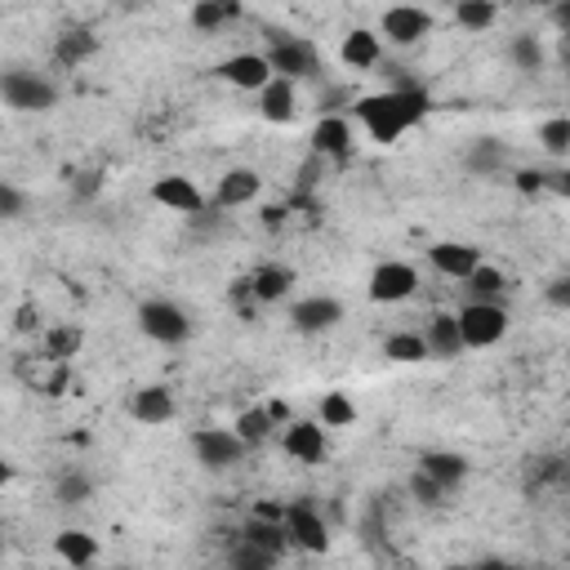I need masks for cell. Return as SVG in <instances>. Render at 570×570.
<instances>
[{
    "label": "cell",
    "mask_w": 570,
    "mask_h": 570,
    "mask_svg": "<svg viewBox=\"0 0 570 570\" xmlns=\"http://www.w3.org/2000/svg\"><path fill=\"white\" fill-rule=\"evenodd\" d=\"M215 76L224 81V85H232V90H263L277 72H272V63H268V54H232V59H224L219 68H215Z\"/></svg>",
    "instance_id": "cell-14"
},
{
    "label": "cell",
    "mask_w": 570,
    "mask_h": 570,
    "mask_svg": "<svg viewBox=\"0 0 570 570\" xmlns=\"http://www.w3.org/2000/svg\"><path fill=\"white\" fill-rule=\"evenodd\" d=\"M411 495H415V499H419L424 508H442L450 490H446V486H442V481H437L433 473H424V468H419V473L411 477Z\"/></svg>",
    "instance_id": "cell-38"
},
{
    "label": "cell",
    "mask_w": 570,
    "mask_h": 570,
    "mask_svg": "<svg viewBox=\"0 0 570 570\" xmlns=\"http://www.w3.org/2000/svg\"><path fill=\"white\" fill-rule=\"evenodd\" d=\"M152 201L165 206L169 215H183V219L206 210V193L197 187V178H187V174H160L152 183Z\"/></svg>",
    "instance_id": "cell-8"
},
{
    "label": "cell",
    "mask_w": 570,
    "mask_h": 570,
    "mask_svg": "<svg viewBox=\"0 0 570 570\" xmlns=\"http://www.w3.org/2000/svg\"><path fill=\"white\" fill-rule=\"evenodd\" d=\"M19 330H37V308H23L19 312Z\"/></svg>",
    "instance_id": "cell-46"
},
{
    "label": "cell",
    "mask_w": 570,
    "mask_h": 570,
    "mask_svg": "<svg viewBox=\"0 0 570 570\" xmlns=\"http://www.w3.org/2000/svg\"><path fill=\"white\" fill-rule=\"evenodd\" d=\"M428 112H433V99H428L419 85H411V81H402V85H393V90H384V94H361V99H352L356 125L365 129L370 143H384V147H393L402 134H411L415 125H424Z\"/></svg>",
    "instance_id": "cell-1"
},
{
    "label": "cell",
    "mask_w": 570,
    "mask_h": 570,
    "mask_svg": "<svg viewBox=\"0 0 570 570\" xmlns=\"http://www.w3.org/2000/svg\"><path fill=\"white\" fill-rule=\"evenodd\" d=\"M281 557L277 552H268V548H259V543H250L246 535L232 543V552H228V566H237V570H272Z\"/></svg>",
    "instance_id": "cell-35"
},
{
    "label": "cell",
    "mask_w": 570,
    "mask_h": 570,
    "mask_svg": "<svg viewBox=\"0 0 570 570\" xmlns=\"http://www.w3.org/2000/svg\"><path fill=\"white\" fill-rule=\"evenodd\" d=\"M343 321V303L334 294H308L290 303V325L299 334H330Z\"/></svg>",
    "instance_id": "cell-11"
},
{
    "label": "cell",
    "mask_w": 570,
    "mask_h": 570,
    "mask_svg": "<svg viewBox=\"0 0 570 570\" xmlns=\"http://www.w3.org/2000/svg\"><path fill=\"white\" fill-rule=\"evenodd\" d=\"M54 552L68 566H94L99 561V539L90 530H59L54 535Z\"/></svg>",
    "instance_id": "cell-26"
},
{
    "label": "cell",
    "mask_w": 570,
    "mask_h": 570,
    "mask_svg": "<svg viewBox=\"0 0 570 570\" xmlns=\"http://www.w3.org/2000/svg\"><path fill=\"white\" fill-rule=\"evenodd\" d=\"M526 6H535V10H552L557 0H526Z\"/></svg>",
    "instance_id": "cell-47"
},
{
    "label": "cell",
    "mask_w": 570,
    "mask_h": 570,
    "mask_svg": "<svg viewBox=\"0 0 570 570\" xmlns=\"http://www.w3.org/2000/svg\"><path fill=\"white\" fill-rule=\"evenodd\" d=\"M90 495H94V481H90V473H81V468L63 473L59 486H54V499H59L63 508H76V504H85Z\"/></svg>",
    "instance_id": "cell-36"
},
{
    "label": "cell",
    "mask_w": 570,
    "mask_h": 570,
    "mask_svg": "<svg viewBox=\"0 0 570 570\" xmlns=\"http://www.w3.org/2000/svg\"><path fill=\"white\" fill-rule=\"evenodd\" d=\"M138 330L147 339L174 348V343L193 339V317H187L178 303H169V299H147V303H138Z\"/></svg>",
    "instance_id": "cell-5"
},
{
    "label": "cell",
    "mask_w": 570,
    "mask_h": 570,
    "mask_svg": "<svg viewBox=\"0 0 570 570\" xmlns=\"http://www.w3.org/2000/svg\"><path fill=\"white\" fill-rule=\"evenodd\" d=\"M543 303L557 308V312H570V272H566V277H552V281L543 286Z\"/></svg>",
    "instance_id": "cell-40"
},
{
    "label": "cell",
    "mask_w": 570,
    "mask_h": 570,
    "mask_svg": "<svg viewBox=\"0 0 570 570\" xmlns=\"http://www.w3.org/2000/svg\"><path fill=\"white\" fill-rule=\"evenodd\" d=\"M259 116L268 125H290L299 116V94H294V81L286 76H272L263 90H259Z\"/></svg>",
    "instance_id": "cell-18"
},
{
    "label": "cell",
    "mask_w": 570,
    "mask_h": 570,
    "mask_svg": "<svg viewBox=\"0 0 570 570\" xmlns=\"http://www.w3.org/2000/svg\"><path fill=\"white\" fill-rule=\"evenodd\" d=\"M193 28L197 32H206V37H215L219 28H228V23H237L241 19V0H193Z\"/></svg>",
    "instance_id": "cell-23"
},
{
    "label": "cell",
    "mask_w": 570,
    "mask_h": 570,
    "mask_svg": "<svg viewBox=\"0 0 570 570\" xmlns=\"http://www.w3.org/2000/svg\"><path fill=\"white\" fill-rule=\"evenodd\" d=\"M193 455L206 473H228L250 455V446L237 428H197L193 433Z\"/></svg>",
    "instance_id": "cell-3"
},
{
    "label": "cell",
    "mask_w": 570,
    "mask_h": 570,
    "mask_svg": "<svg viewBox=\"0 0 570 570\" xmlns=\"http://www.w3.org/2000/svg\"><path fill=\"white\" fill-rule=\"evenodd\" d=\"M250 512H259V517H277V521H286V504H272V499H259Z\"/></svg>",
    "instance_id": "cell-45"
},
{
    "label": "cell",
    "mask_w": 570,
    "mask_h": 570,
    "mask_svg": "<svg viewBox=\"0 0 570 570\" xmlns=\"http://www.w3.org/2000/svg\"><path fill=\"white\" fill-rule=\"evenodd\" d=\"M566 365H570V348H566Z\"/></svg>",
    "instance_id": "cell-49"
},
{
    "label": "cell",
    "mask_w": 570,
    "mask_h": 570,
    "mask_svg": "<svg viewBox=\"0 0 570 570\" xmlns=\"http://www.w3.org/2000/svg\"><path fill=\"white\" fill-rule=\"evenodd\" d=\"M339 59H343V68H352V72H370V68L384 63V37L370 32V28H356V32L343 37Z\"/></svg>",
    "instance_id": "cell-20"
},
{
    "label": "cell",
    "mask_w": 570,
    "mask_h": 570,
    "mask_svg": "<svg viewBox=\"0 0 570 570\" xmlns=\"http://www.w3.org/2000/svg\"><path fill=\"white\" fill-rule=\"evenodd\" d=\"M259 193H263V174L250 169V165H237V169H228V174L219 178L215 206H219V210H241V206H255Z\"/></svg>",
    "instance_id": "cell-15"
},
{
    "label": "cell",
    "mask_w": 570,
    "mask_h": 570,
    "mask_svg": "<svg viewBox=\"0 0 570 570\" xmlns=\"http://www.w3.org/2000/svg\"><path fill=\"white\" fill-rule=\"evenodd\" d=\"M419 468H424V473H433L446 490H455V486H464V481H468V459H464V455H455V450H424V455H419Z\"/></svg>",
    "instance_id": "cell-24"
},
{
    "label": "cell",
    "mask_w": 570,
    "mask_h": 570,
    "mask_svg": "<svg viewBox=\"0 0 570 570\" xmlns=\"http://www.w3.org/2000/svg\"><path fill=\"white\" fill-rule=\"evenodd\" d=\"M428 263L450 281H468L481 263V250L468 241H437V246H428Z\"/></svg>",
    "instance_id": "cell-16"
},
{
    "label": "cell",
    "mask_w": 570,
    "mask_h": 570,
    "mask_svg": "<svg viewBox=\"0 0 570 570\" xmlns=\"http://www.w3.org/2000/svg\"><path fill=\"white\" fill-rule=\"evenodd\" d=\"M548 19H552V28H557L561 37H570V0H557V6L548 10Z\"/></svg>",
    "instance_id": "cell-42"
},
{
    "label": "cell",
    "mask_w": 570,
    "mask_h": 570,
    "mask_svg": "<svg viewBox=\"0 0 570 570\" xmlns=\"http://www.w3.org/2000/svg\"><path fill=\"white\" fill-rule=\"evenodd\" d=\"M566 397H570V384H566Z\"/></svg>",
    "instance_id": "cell-50"
},
{
    "label": "cell",
    "mask_w": 570,
    "mask_h": 570,
    "mask_svg": "<svg viewBox=\"0 0 570 570\" xmlns=\"http://www.w3.org/2000/svg\"><path fill=\"white\" fill-rule=\"evenodd\" d=\"M286 526H290L294 548H303V552H325L330 548V526L312 504H303V499L286 504Z\"/></svg>",
    "instance_id": "cell-13"
},
{
    "label": "cell",
    "mask_w": 570,
    "mask_h": 570,
    "mask_svg": "<svg viewBox=\"0 0 570 570\" xmlns=\"http://www.w3.org/2000/svg\"><path fill=\"white\" fill-rule=\"evenodd\" d=\"M495 19H499L495 0H459V6H455V23H459L464 32H490Z\"/></svg>",
    "instance_id": "cell-31"
},
{
    "label": "cell",
    "mask_w": 570,
    "mask_h": 570,
    "mask_svg": "<svg viewBox=\"0 0 570 570\" xmlns=\"http://www.w3.org/2000/svg\"><path fill=\"white\" fill-rule=\"evenodd\" d=\"M512 183H517V193H521V197H539V193H548V174H543V169H517V174H512Z\"/></svg>",
    "instance_id": "cell-41"
},
{
    "label": "cell",
    "mask_w": 570,
    "mask_h": 570,
    "mask_svg": "<svg viewBox=\"0 0 570 570\" xmlns=\"http://www.w3.org/2000/svg\"><path fill=\"white\" fill-rule=\"evenodd\" d=\"M23 210H28V197L19 193L14 183H0V215L14 224V219H23Z\"/></svg>",
    "instance_id": "cell-39"
},
{
    "label": "cell",
    "mask_w": 570,
    "mask_h": 570,
    "mask_svg": "<svg viewBox=\"0 0 570 570\" xmlns=\"http://www.w3.org/2000/svg\"><path fill=\"white\" fill-rule=\"evenodd\" d=\"M325 424L321 419H290L281 428V450L299 464H321L325 459Z\"/></svg>",
    "instance_id": "cell-12"
},
{
    "label": "cell",
    "mask_w": 570,
    "mask_h": 570,
    "mask_svg": "<svg viewBox=\"0 0 570 570\" xmlns=\"http://www.w3.org/2000/svg\"><path fill=\"white\" fill-rule=\"evenodd\" d=\"M424 339H428V356H433V361H455V356H464V348H468L455 312H433Z\"/></svg>",
    "instance_id": "cell-17"
},
{
    "label": "cell",
    "mask_w": 570,
    "mask_h": 570,
    "mask_svg": "<svg viewBox=\"0 0 570 570\" xmlns=\"http://www.w3.org/2000/svg\"><path fill=\"white\" fill-rule=\"evenodd\" d=\"M317 419H321L325 428H352V424H356V402H352L348 393L330 388V393H321V411H317Z\"/></svg>",
    "instance_id": "cell-30"
},
{
    "label": "cell",
    "mask_w": 570,
    "mask_h": 570,
    "mask_svg": "<svg viewBox=\"0 0 570 570\" xmlns=\"http://www.w3.org/2000/svg\"><path fill=\"white\" fill-rule=\"evenodd\" d=\"M539 147L548 156H570V116H548L539 125Z\"/></svg>",
    "instance_id": "cell-37"
},
{
    "label": "cell",
    "mask_w": 570,
    "mask_h": 570,
    "mask_svg": "<svg viewBox=\"0 0 570 570\" xmlns=\"http://www.w3.org/2000/svg\"><path fill=\"white\" fill-rule=\"evenodd\" d=\"M464 290H468L473 299H495V303H499V299H504V290H508V277L481 259V263H477V272L464 281Z\"/></svg>",
    "instance_id": "cell-33"
},
{
    "label": "cell",
    "mask_w": 570,
    "mask_h": 570,
    "mask_svg": "<svg viewBox=\"0 0 570 570\" xmlns=\"http://www.w3.org/2000/svg\"><path fill=\"white\" fill-rule=\"evenodd\" d=\"M428 32H433V14L419 6H393L379 19V37H384V45H397V50L419 45Z\"/></svg>",
    "instance_id": "cell-7"
},
{
    "label": "cell",
    "mask_w": 570,
    "mask_h": 570,
    "mask_svg": "<svg viewBox=\"0 0 570 570\" xmlns=\"http://www.w3.org/2000/svg\"><path fill=\"white\" fill-rule=\"evenodd\" d=\"M365 294H370V303H384V308L388 303H406V299L419 294V272L411 263H402V259L379 263L370 272V281H365Z\"/></svg>",
    "instance_id": "cell-6"
},
{
    "label": "cell",
    "mask_w": 570,
    "mask_h": 570,
    "mask_svg": "<svg viewBox=\"0 0 570 570\" xmlns=\"http://www.w3.org/2000/svg\"><path fill=\"white\" fill-rule=\"evenodd\" d=\"M0 94H6V107L10 112H50L59 103V85L50 76H37V72H6L0 76Z\"/></svg>",
    "instance_id": "cell-4"
},
{
    "label": "cell",
    "mask_w": 570,
    "mask_h": 570,
    "mask_svg": "<svg viewBox=\"0 0 570 570\" xmlns=\"http://www.w3.org/2000/svg\"><path fill=\"white\" fill-rule=\"evenodd\" d=\"M561 50H566V63H570V37H566V45H561Z\"/></svg>",
    "instance_id": "cell-48"
},
{
    "label": "cell",
    "mask_w": 570,
    "mask_h": 570,
    "mask_svg": "<svg viewBox=\"0 0 570 570\" xmlns=\"http://www.w3.org/2000/svg\"><path fill=\"white\" fill-rule=\"evenodd\" d=\"M352 147H356L352 116H343V112H325V116L312 125V156L343 165V160L352 156Z\"/></svg>",
    "instance_id": "cell-10"
},
{
    "label": "cell",
    "mask_w": 570,
    "mask_h": 570,
    "mask_svg": "<svg viewBox=\"0 0 570 570\" xmlns=\"http://www.w3.org/2000/svg\"><path fill=\"white\" fill-rule=\"evenodd\" d=\"M99 54V37L90 32V28H68L59 41H54V63L59 68H81V63H90Z\"/></svg>",
    "instance_id": "cell-22"
},
{
    "label": "cell",
    "mask_w": 570,
    "mask_h": 570,
    "mask_svg": "<svg viewBox=\"0 0 570 570\" xmlns=\"http://www.w3.org/2000/svg\"><path fill=\"white\" fill-rule=\"evenodd\" d=\"M268 63H272V72L286 76V81H308V76H317V68H321L317 50H312L308 41H299V37H272Z\"/></svg>",
    "instance_id": "cell-9"
},
{
    "label": "cell",
    "mask_w": 570,
    "mask_h": 570,
    "mask_svg": "<svg viewBox=\"0 0 570 570\" xmlns=\"http://www.w3.org/2000/svg\"><path fill=\"white\" fill-rule=\"evenodd\" d=\"M548 193H557L561 201H570V165L557 169V174H548Z\"/></svg>",
    "instance_id": "cell-43"
},
{
    "label": "cell",
    "mask_w": 570,
    "mask_h": 570,
    "mask_svg": "<svg viewBox=\"0 0 570 570\" xmlns=\"http://www.w3.org/2000/svg\"><path fill=\"white\" fill-rule=\"evenodd\" d=\"M508 63H512L517 72H539V68H543V45H539V37H535V32H517V37L508 41Z\"/></svg>",
    "instance_id": "cell-32"
},
{
    "label": "cell",
    "mask_w": 570,
    "mask_h": 570,
    "mask_svg": "<svg viewBox=\"0 0 570 570\" xmlns=\"http://www.w3.org/2000/svg\"><path fill=\"white\" fill-rule=\"evenodd\" d=\"M129 415H134L138 424H147V428H160V424H169V419L178 415V402H174V393H169L165 384H147V388L134 393Z\"/></svg>",
    "instance_id": "cell-19"
},
{
    "label": "cell",
    "mask_w": 570,
    "mask_h": 570,
    "mask_svg": "<svg viewBox=\"0 0 570 570\" xmlns=\"http://www.w3.org/2000/svg\"><path fill=\"white\" fill-rule=\"evenodd\" d=\"M241 535H246L250 543H259V548L277 552V557H286V548L294 543L286 521H277V517H259V512H246V521H241Z\"/></svg>",
    "instance_id": "cell-21"
},
{
    "label": "cell",
    "mask_w": 570,
    "mask_h": 570,
    "mask_svg": "<svg viewBox=\"0 0 570 570\" xmlns=\"http://www.w3.org/2000/svg\"><path fill=\"white\" fill-rule=\"evenodd\" d=\"M232 428L246 437V446H250V450H255V446H263L272 433H281V428H277V419L268 415V406H250V411H241Z\"/></svg>",
    "instance_id": "cell-29"
},
{
    "label": "cell",
    "mask_w": 570,
    "mask_h": 570,
    "mask_svg": "<svg viewBox=\"0 0 570 570\" xmlns=\"http://www.w3.org/2000/svg\"><path fill=\"white\" fill-rule=\"evenodd\" d=\"M455 317H459V330H464L468 348H495L508 334V308L495 303V299H468Z\"/></svg>",
    "instance_id": "cell-2"
},
{
    "label": "cell",
    "mask_w": 570,
    "mask_h": 570,
    "mask_svg": "<svg viewBox=\"0 0 570 570\" xmlns=\"http://www.w3.org/2000/svg\"><path fill=\"white\" fill-rule=\"evenodd\" d=\"M41 348H45V361H72L85 348V330L81 325H50Z\"/></svg>",
    "instance_id": "cell-27"
},
{
    "label": "cell",
    "mask_w": 570,
    "mask_h": 570,
    "mask_svg": "<svg viewBox=\"0 0 570 570\" xmlns=\"http://www.w3.org/2000/svg\"><path fill=\"white\" fill-rule=\"evenodd\" d=\"M263 406H268V415L277 419V428H286V424L294 419V411H290V402H286V397H272V402H263Z\"/></svg>",
    "instance_id": "cell-44"
},
{
    "label": "cell",
    "mask_w": 570,
    "mask_h": 570,
    "mask_svg": "<svg viewBox=\"0 0 570 570\" xmlns=\"http://www.w3.org/2000/svg\"><path fill=\"white\" fill-rule=\"evenodd\" d=\"M250 277H255L259 303H281V299L294 290V268H286V263H263V268H255Z\"/></svg>",
    "instance_id": "cell-25"
},
{
    "label": "cell",
    "mask_w": 570,
    "mask_h": 570,
    "mask_svg": "<svg viewBox=\"0 0 570 570\" xmlns=\"http://www.w3.org/2000/svg\"><path fill=\"white\" fill-rule=\"evenodd\" d=\"M384 356L397 365H419V361H428V339L415 330H397L384 339Z\"/></svg>",
    "instance_id": "cell-28"
},
{
    "label": "cell",
    "mask_w": 570,
    "mask_h": 570,
    "mask_svg": "<svg viewBox=\"0 0 570 570\" xmlns=\"http://www.w3.org/2000/svg\"><path fill=\"white\" fill-rule=\"evenodd\" d=\"M504 143H495V138H477L473 147H468V156H464V165H468V174H499V165H504Z\"/></svg>",
    "instance_id": "cell-34"
}]
</instances>
